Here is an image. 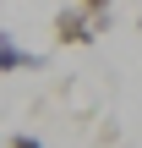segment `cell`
I'll return each mask as SVG.
<instances>
[{"label":"cell","mask_w":142,"mask_h":148,"mask_svg":"<svg viewBox=\"0 0 142 148\" xmlns=\"http://www.w3.org/2000/svg\"><path fill=\"white\" fill-rule=\"evenodd\" d=\"M55 38H60V44H93L99 33H93V16H88L82 5H66V11L55 16Z\"/></svg>","instance_id":"1"},{"label":"cell","mask_w":142,"mask_h":148,"mask_svg":"<svg viewBox=\"0 0 142 148\" xmlns=\"http://www.w3.org/2000/svg\"><path fill=\"white\" fill-rule=\"evenodd\" d=\"M38 66H44V60H38L33 49H22L11 33H0V77H5V71H38Z\"/></svg>","instance_id":"2"},{"label":"cell","mask_w":142,"mask_h":148,"mask_svg":"<svg viewBox=\"0 0 142 148\" xmlns=\"http://www.w3.org/2000/svg\"><path fill=\"white\" fill-rule=\"evenodd\" d=\"M88 16H93V33H109V0H77Z\"/></svg>","instance_id":"3"},{"label":"cell","mask_w":142,"mask_h":148,"mask_svg":"<svg viewBox=\"0 0 142 148\" xmlns=\"http://www.w3.org/2000/svg\"><path fill=\"white\" fill-rule=\"evenodd\" d=\"M5 148H44V143H38V137H27V132H11V137H5Z\"/></svg>","instance_id":"4"},{"label":"cell","mask_w":142,"mask_h":148,"mask_svg":"<svg viewBox=\"0 0 142 148\" xmlns=\"http://www.w3.org/2000/svg\"><path fill=\"white\" fill-rule=\"evenodd\" d=\"M137 27H142V16H137Z\"/></svg>","instance_id":"5"}]
</instances>
